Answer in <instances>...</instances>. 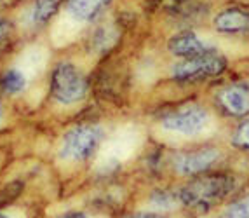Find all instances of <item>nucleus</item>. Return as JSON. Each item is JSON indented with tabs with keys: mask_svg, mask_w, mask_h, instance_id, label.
Segmentation results:
<instances>
[{
	"mask_svg": "<svg viewBox=\"0 0 249 218\" xmlns=\"http://www.w3.org/2000/svg\"><path fill=\"white\" fill-rule=\"evenodd\" d=\"M107 140V129L98 121H77L59 133L53 147L54 169L61 176L92 166Z\"/></svg>",
	"mask_w": 249,
	"mask_h": 218,
	"instance_id": "1",
	"label": "nucleus"
},
{
	"mask_svg": "<svg viewBox=\"0 0 249 218\" xmlns=\"http://www.w3.org/2000/svg\"><path fill=\"white\" fill-rule=\"evenodd\" d=\"M91 80L77 61L59 58L47 72V100L61 110L75 109L88 100Z\"/></svg>",
	"mask_w": 249,
	"mask_h": 218,
	"instance_id": "2",
	"label": "nucleus"
},
{
	"mask_svg": "<svg viewBox=\"0 0 249 218\" xmlns=\"http://www.w3.org/2000/svg\"><path fill=\"white\" fill-rule=\"evenodd\" d=\"M233 189V178L229 175H202L187 183L178 192L181 204L192 210L206 211L223 201Z\"/></svg>",
	"mask_w": 249,
	"mask_h": 218,
	"instance_id": "3",
	"label": "nucleus"
},
{
	"mask_svg": "<svg viewBox=\"0 0 249 218\" xmlns=\"http://www.w3.org/2000/svg\"><path fill=\"white\" fill-rule=\"evenodd\" d=\"M227 67L223 56H220L216 51H209L199 56L187 58L181 63L173 67V77L178 80H199L208 79L213 75H220Z\"/></svg>",
	"mask_w": 249,
	"mask_h": 218,
	"instance_id": "4",
	"label": "nucleus"
},
{
	"mask_svg": "<svg viewBox=\"0 0 249 218\" xmlns=\"http://www.w3.org/2000/svg\"><path fill=\"white\" fill-rule=\"evenodd\" d=\"M162 126L181 134H197L208 124V112L199 105H187L162 117Z\"/></svg>",
	"mask_w": 249,
	"mask_h": 218,
	"instance_id": "5",
	"label": "nucleus"
},
{
	"mask_svg": "<svg viewBox=\"0 0 249 218\" xmlns=\"http://www.w3.org/2000/svg\"><path fill=\"white\" fill-rule=\"evenodd\" d=\"M218 159H220V150H216L214 147H202L199 150L178 154L173 161V168L183 176H194L208 171Z\"/></svg>",
	"mask_w": 249,
	"mask_h": 218,
	"instance_id": "6",
	"label": "nucleus"
},
{
	"mask_svg": "<svg viewBox=\"0 0 249 218\" xmlns=\"http://www.w3.org/2000/svg\"><path fill=\"white\" fill-rule=\"evenodd\" d=\"M30 63L7 65L0 75V94L7 100L23 96L30 88Z\"/></svg>",
	"mask_w": 249,
	"mask_h": 218,
	"instance_id": "7",
	"label": "nucleus"
},
{
	"mask_svg": "<svg viewBox=\"0 0 249 218\" xmlns=\"http://www.w3.org/2000/svg\"><path fill=\"white\" fill-rule=\"evenodd\" d=\"M220 107L235 117H242L249 113V86L248 84H230L218 92Z\"/></svg>",
	"mask_w": 249,
	"mask_h": 218,
	"instance_id": "8",
	"label": "nucleus"
},
{
	"mask_svg": "<svg viewBox=\"0 0 249 218\" xmlns=\"http://www.w3.org/2000/svg\"><path fill=\"white\" fill-rule=\"evenodd\" d=\"M112 0H67L65 13L75 23H91L101 16Z\"/></svg>",
	"mask_w": 249,
	"mask_h": 218,
	"instance_id": "9",
	"label": "nucleus"
},
{
	"mask_svg": "<svg viewBox=\"0 0 249 218\" xmlns=\"http://www.w3.org/2000/svg\"><path fill=\"white\" fill-rule=\"evenodd\" d=\"M63 0H34V4L30 5L28 13H26V25L30 30H38L46 28L53 18L59 13Z\"/></svg>",
	"mask_w": 249,
	"mask_h": 218,
	"instance_id": "10",
	"label": "nucleus"
},
{
	"mask_svg": "<svg viewBox=\"0 0 249 218\" xmlns=\"http://www.w3.org/2000/svg\"><path fill=\"white\" fill-rule=\"evenodd\" d=\"M169 51L181 58H192V56H199L214 49L202 42L196 34H181L169 40Z\"/></svg>",
	"mask_w": 249,
	"mask_h": 218,
	"instance_id": "11",
	"label": "nucleus"
},
{
	"mask_svg": "<svg viewBox=\"0 0 249 218\" xmlns=\"http://www.w3.org/2000/svg\"><path fill=\"white\" fill-rule=\"evenodd\" d=\"M117 40H119V32H117L115 26L103 25V26L94 28L91 34H89L86 46H88V51L91 54L103 56L115 46Z\"/></svg>",
	"mask_w": 249,
	"mask_h": 218,
	"instance_id": "12",
	"label": "nucleus"
},
{
	"mask_svg": "<svg viewBox=\"0 0 249 218\" xmlns=\"http://www.w3.org/2000/svg\"><path fill=\"white\" fill-rule=\"evenodd\" d=\"M214 26L218 32L223 34H239L249 32V13L241 9H229L216 16Z\"/></svg>",
	"mask_w": 249,
	"mask_h": 218,
	"instance_id": "13",
	"label": "nucleus"
},
{
	"mask_svg": "<svg viewBox=\"0 0 249 218\" xmlns=\"http://www.w3.org/2000/svg\"><path fill=\"white\" fill-rule=\"evenodd\" d=\"M28 190V180L25 176H14L0 183V210L25 199Z\"/></svg>",
	"mask_w": 249,
	"mask_h": 218,
	"instance_id": "14",
	"label": "nucleus"
},
{
	"mask_svg": "<svg viewBox=\"0 0 249 218\" xmlns=\"http://www.w3.org/2000/svg\"><path fill=\"white\" fill-rule=\"evenodd\" d=\"M46 210L42 208L40 202L28 201L23 199L19 202L2 208L0 210V218H46Z\"/></svg>",
	"mask_w": 249,
	"mask_h": 218,
	"instance_id": "15",
	"label": "nucleus"
},
{
	"mask_svg": "<svg viewBox=\"0 0 249 218\" xmlns=\"http://www.w3.org/2000/svg\"><path fill=\"white\" fill-rule=\"evenodd\" d=\"M232 145L239 150H249V121L242 122L241 126L237 127L232 138Z\"/></svg>",
	"mask_w": 249,
	"mask_h": 218,
	"instance_id": "16",
	"label": "nucleus"
},
{
	"mask_svg": "<svg viewBox=\"0 0 249 218\" xmlns=\"http://www.w3.org/2000/svg\"><path fill=\"white\" fill-rule=\"evenodd\" d=\"M46 218H94V213L88 208H80V206H73V208H65V210L54 213L53 217Z\"/></svg>",
	"mask_w": 249,
	"mask_h": 218,
	"instance_id": "17",
	"label": "nucleus"
},
{
	"mask_svg": "<svg viewBox=\"0 0 249 218\" xmlns=\"http://www.w3.org/2000/svg\"><path fill=\"white\" fill-rule=\"evenodd\" d=\"M227 218H249V197L232 202L227 210Z\"/></svg>",
	"mask_w": 249,
	"mask_h": 218,
	"instance_id": "18",
	"label": "nucleus"
},
{
	"mask_svg": "<svg viewBox=\"0 0 249 218\" xmlns=\"http://www.w3.org/2000/svg\"><path fill=\"white\" fill-rule=\"evenodd\" d=\"M175 201H176V194H171L167 190H157V192L152 194V204L159 206V208L173 206Z\"/></svg>",
	"mask_w": 249,
	"mask_h": 218,
	"instance_id": "19",
	"label": "nucleus"
},
{
	"mask_svg": "<svg viewBox=\"0 0 249 218\" xmlns=\"http://www.w3.org/2000/svg\"><path fill=\"white\" fill-rule=\"evenodd\" d=\"M13 32H14L13 21L4 16H0V46H4L7 42L9 38H11V35H13Z\"/></svg>",
	"mask_w": 249,
	"mask_h": 218,
	"instance_id": "20",
	"label": "nucleus"
},
{
	"mask_svg": "<svg viewBox=\"0 0 249 218\" xmlns=\"http://www.w3.org/2000/svg\"><path fill=\"white\" fill-rule=\"evenodd\" d=\"M9 126V109L4 96L0 94V133H4Z\"/></svg>",
	"mask_w": 249,
	"mask_h": 218,
	"instance_id": "21",
	"label": "nucleus"
},
{
	"mask_svg": "<svg viewBox=\"0 0 249 218\" xmlns=\"http://www.w3.org/2000/svg\"><path fill=\"white\" fill-rule=\"evenodd\" d=\"M122 218H162L159 215H131V217H122Z\"/></svg>",
	"mask_w": 249,
	"mask_h": 218,
	"instance_id": "22",
	"label": "nucleus"
},
{
	"mask_svg": "<svg viewBox=\"0 0 249 218\" xmlns=\"http://www.w3.org/2000/svg\"><path fill=\"white\" fill-rule=\"evenodd\" d=\"M0 75H2V68H0Z\"/></svg>",
	"mask_w": 249,
	"mask_h": 218,
	"instance_id": "23",
	"label": "nucleus"
}]
</instances>
